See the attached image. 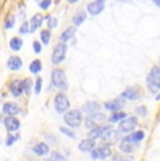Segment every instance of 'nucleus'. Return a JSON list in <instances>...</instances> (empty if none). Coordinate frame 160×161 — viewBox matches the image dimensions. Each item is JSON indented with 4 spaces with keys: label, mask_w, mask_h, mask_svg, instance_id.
<instances>
[{
    "label": "nucleus",
    "mask_w": 160,
    "mask_h": 161,
    "mask_svg": "<svg viewBox=\"0 0 160 161\" xmlns=\"http://www.w3.org/2000/svg\"><path fill=\"white\" fill-rule=\"evenodd\" d=\"M96 147V142L91 140V139H84L79 143V150L82 153H91Z\"/></svg>",
    "instance_id": "17"
},
{
    "label": "nucleus",
    "mask_w": 160,
    "mask_h": 161,
    "mask_svg": "<svg viewBox=\"0 0 160 161\" xmlns=\"http://www.w3.org/2000/svg\"><path fill=\"white\" fill-rule=\"evenodd\" d=\"M107 116L104 115V114L101 112H97V114H93V115H89L87 119H86V126H87V129H94V128H98L100 126V123L106 122Z\"/></svg>",
    "instance_id": "7"
},
{
    "label": "nucleus",
    "mask_w": 160,
    "mask_h": 161,
    "mask_svg": "<svg viewBox=\"0 0 160 161\" xmlns=\"http://www.w3.org/2000/svg\"><path fill=\"white\" fill-rule=\"evenodd\" d=\"M100 137H101V126L91 129L89 132V139H91V140H96V139H100Z\"/></svg>",
    "instance_id": "28"
},
{
    "label": "nucleus",
    "mask_w": 160,
    "mask_h": 161,
    "mask_svg": "<svg viewBox=\"0 0 160 161\" xmlns=\"http://www.w3.org/2000/svg\"><path fill=\"white\" fill-rule=\"evenodd\" d=\"M32 46H34V52H35V53H39V52H41V44H39V42H34L32 44Z\"/></svg>",
    "instance_id": "41"
},
{
    "label": "nucleus",
    "mask_w": 160,
    "mask_h": 161,
    "mask_svg": "<svg viewBox=\"0 0 160 161\" xmlns=\"http://www.w3.org/2000/svg\"><path fill=\"white\" fill-rule=\"evenodd\" d=\"M51 3H52V0H42V2L39 3V7H41L42 10H47V8H49Z\"/></svg>",
    "instance_id": "38"
},
{
    "label": "nucleus",
    "mask_w": 160,
    "mask_h": 161,
    "mask_svg": "<svg viewBox=\"0 0 160 161\" xmlns=\"http://www.w3.org/2000/svg\"><path fill=\"white\" fill-rule=\"evenodd\" d=\"M125 105V100L121 97L115 98V100H111V101H107V103H104V108H106L107 111H112V112H119L121 111V108H124Z\"/></svg>",
    "instance_id": "9"
},
{
    "label": "nucleus",
    "mask_w": 160,
    "mask_h": 161,
    "mask_svg": "<svg viewBox=\"0 0 160 161\" xmlns=\"http://www.w3.org/2000/svg\"><path fill=\"white\" fill-rule=\"evenodd\" d=\"M121 98L128 100V101H135V100H138V98H140V91H139V88H136V87H128L127 90L122 91Z\"/></svg>",
    "instance_id": "10"
},
{
    "label": "nucleus",
    "mask_w": 160,
    "mask_h": 161,
    "mask_svg": "<svg viewBox=\"0 0 160 161\" xmlns=\"http://www.w3.org/2000/svg\"><path fill=\"white\" fill-rule=\"evenodd\" d=\"M18 31H20V34H27V32H30V24L27 23V21H26V23H23V25L20 27V30H18Z\"/></svg>",
    "instance_id": "37"
},
{
    "label": "nucleus",
    "mask_w": 160,
    "mask_h": 161,
    "mask_svg": "<svg viewBox=\"0 0 160 161\" xmlns=\"http://www.w3.org/2000/svg\"><path fill=\"white\" fill-rule=\"evenodd\" d=\"M23 66V60L18 56H10V59L7 60V67L10 70H18Z\"/></svg>",
    "instance_id": "20"
},
{
    "label": "nucleus",
    "mask_w": 160,
    "mask_h": 161,
    "mask_svg": "<svg viewBox=\"0 0 160 161\" xmlns=\"http://www.w3.org/2000/svg\"><path fill=\"white\" fill-rule=\"evenodd\" d=\"M118 2H124V3H132V0H118Z\"/></svg>",
    "instance_id": "43"
},
{
    "label": "nucleus",
    "mask_w": 160,
    "mask_h": 161,
    "mask_svg": "<svg viewBox=\"0 0 160 161\" xmlns=\"http://www.w3.org/2000/svg\"><path fill=\"white\" fill-rule=\"evenodd\" d=\"M75 32L76 30L73 28V27H69L66 31H63L62 35H60V42H63V44H66V41H69L70 38H73L75 36Z\"/></svg>",
    "instance_id": "23"
},
{
    "label": "nucleus",
    "mask_w": 160,
    "mask_h": 161,
    "mask_svg": "<svg viewBox=\"0 0 160 161\" xmlns=\"http://www.w3.org/2000/svg\"><path fill=\"white\" fill-rule=\"evenodd\" d=\"M18 139H20V136H11L10 133H9V136H7V139H6V146H11V144L14 143V142L16 140H18Z\"/></svg>",
    "instance_id": "34"
},
{
    "label": "nucleus",
    "mask_w": 160,
    "mask_h": 161,
    "mask_svg": "<svg viewBox=\"0 0 160 161\" xmlns=\"http://www.w3.org/2000/svg\"><path fill=\"white\" fill-rule=\"evenodd\" d=\"M110 156H111V148H110V146H100L91 151V158L93 160H106Z\"/></svg>",
    "instance_id": "8"
},
{
    "label": "nucleus",
    "mask_w": 160,
    "mask_h": 161,
    "mask_svg": "<svg viewBox=\"0 0 160 161\" xmlns=\"http://www.w3.org/2000/svg\"><path fill=\"white\" fill-rule=\"evenodd\" d=\"M127 118V114L122 112V111H119V112H114L111 118H110V122L111 123H117V122H121L122 119H125Z\"/></svg>",
    "instance_id": "25"
},
{
    "label": "nucleus",
    "mask_w": 160,
    "mask_h": 161,
    "mask_svg": "<svg viewBox=\"0 0 160 161\" xmlns=\"http://www.w3.org/2000/svg\"><path fill=\"white\" fill-rule=\"evenodd\" d=\"M86 21V13L83 10H79L77 13L73 15V24L75 25H80V24H83Z\"/></svg>",
    "instance_id": "24"
},
{
    "label": "nucleus",
    "mask_w": 160,
    "mask_h": 161,
    "mask_svg": "<svg viewBox=\"0 0 160 161\" xmlns=\"http://www.w3.org/2000/svg\"><path fill=\"white\" fill-rule=\"evenodd\" d=\"M41 69H42V64H41V60H38V59H37V60H32L31 64H30V72L34 73V74L39 73Z\"/></svg>",
    "instance_id": "26"
},
{
    "label": "nucleus",
    "mask_w": 160,
    "mask_h": 161,
    "mask_svg": "<svg viewBox=\"0 0 160 161\" xmlns=\"http://www.w3.org/2000/svg\"><path fill=\"white\" fill-rule=\"evenodd\" d=\"M52 84H54L55 87H58L59 90H62V91H66L69 86H67L66 76H65L63 70L55 69L54 72H52Z\"/></svg>",
    "instance_id": "4"
},
{
    "label": "nucleus",
    "mask_w": 160,
    "mask_h": 161,
    "mask_svg": "<svg viewBox=\"0 0 160 161\" xmlns=\"http://www.w3.org/2000/svg\"><path fill=\"white\" fill-rule=\"evenodd\" d=\"M41 87H42V79H41V77H38V79L35 80V90H34L37 95L41 92Z\"/></svg>",
    "instance_id": "35"
},
{
    "label": "nucleus",
    "mask_w": 160,
    "mask_h": 161,
    "mask_svg": "<svg viewBox=\"0 0 160 161\" xmlns=\"http://www.w3.org/2000/svg\"><path fill=\"white\" fill-rule=\"evenodd\" d=\"M136 147H138V146H135V144H132L131 142L125 140V139H122L121 144H119V148H121V151H122V153H125V154L132 153V151H134Z\"/></svg>",
    "instance_id": "22"
},
{
    "label": "nucleus",
    "mask_w": 160,
    "mask_h": 161,
    "mask_svg": "<svg viewBox=\"0 0 160 161\" xmlns=\"http://www.w3.org/2000/svg\"><path fill=\"white\" fill-rule=\"evenodd\" d=\"M59 130H60V132H62V133H63V135L69 136V137H70V139H75V137H76V135H75V133H73L72 130H70V129L65 128V126H60V128H59Z\"/></svg>",
    "instance_id": "33"
},
{
    "label": "nucleus",
    "mask_w": 160,
    "mask_h": 161,
    "mask_svg": "<svg viewBox=\"0 0 160 161\" xmlns=\"http://www.w3.org/2000/svg\"><path fill=\"white\" fill-rule=\"evenodd\" d=\"M118 136V132L112 128L111 125H103L101 126V139L104 140H111Z\"/></svg>",
    "instance_id": "11"
},
{
    "label": "nucleus",
    "mask_w": 160,
    "mask_h": 161,
    "mask_svg": "<svg viewBox=\"0 0 160 161\" xmlns=\"http://www.w3.org/2000/svg\"><path fill=\"white\" fill-rule=\"evenodd\" d=\"M114 161H135L132 156H125V157H114Z\"/></svg>",
    "instance_id": "39"
},
{
    "label": "nucleus",
    "mask_w": 160,
    "mask_h": 161,
    "mask_svg": "<svg viewBox=\"0 0 160 161\" xmlns=\"http://www.w3.org/2000/svg\"><path fill=\"white\" fill-rule=\"evenodd\" d=\"M14 25V17H10V18H9V20H7V23H6V30H9V28H11V27H13Z\"/></svg>",
    "instance_id": "40"
},
{
    "label": "nucleus",
    "mask_w": 160,
    "mask_h": 161,
    "mask_svg": "<svg viewBox=\"0 0 160 161\" xmlns=\"http://www.w3.org/2000/svg\"><path fill=\"white\" fill-rule=\"evenodd\" d=\"M156 100H157V101H160V94L157 95V97H156Z\"/></svg>",
    "instance_id": "45"
},
{
    "label": "nucleus",
    "mask_w": 160,
    "mask_h": 161,
    "mask_svg": "<svg viewBox=\"0 0 160 161\" xmlns=\"http://www.w3.org/2000/svg\"><path fill=\"white\" fill-rule=\"evenodd\" d=\"M67 2H69V3H76L77 0H67Z\"/></svg>",
    "instance_id": "44"
},
{
    "label": "nucleus",
    "mask_w": 160,
    "mask_h": 161,
    "mask_svg": "<svg viewBox=\"0 0 160 161\" xmlns=\"http://www.w3.org/2000/svg\"><path fill=\"white\" fill-rule=\"evenodd\" d=\"M4 126L10 133L16 132V130L20 129V120H18L17 118H14V116H7L4 119Z\"/></svg>",
    "instance_id": "15"
},
{
    "label": "nucleus",
    "mask_w": 160,
    "mask_h": 161,
    "mask_svg": "<svg viewBox=\"0 0 160 161\" xmlns=\"http://www.w3.org/2000/svg\"><path fill=\"white\" fill-rule=\"evenodd\" d=\"M138 126V118L136 116H127L119 122L118 132L121 133H132L135 128Z\"/></svg>",
    "instance_id": "5"
},
{
    "label": "nucleus",
    "mask_w": 160,
    "mask_h": 161,
    "mask_svg": "<svg viewBox=\"0 0 160 161\" xmlns=\"http://www.w3.org/2000/svg\"><path fill=\"white\" fill-rule=\"evenodd\" d=\"M20 107L16 103H6L3 105V114L7 116H14L17 114H20Z\"/></svg>",
    "instance_id": "13"
},
{
    "label": "nucleus",
    "mask_w": 160,
    "mask_h": 161,
    "mask_svg": "<svg viewBox=\"0 0 160 161\" xmlns=\"http://www.w3.org/2000/svg\"><path fill=\"white\" fill-rule=\"evenodd\" d=\"M124 139H125V140H128V142H131V143L135 144V146H139V143L145 139V132H142V130L132 132V133H129L127 137H124Z\"/></svg>",
    "instance_id": "14"
},
{
    "label": "nucleus",
    "mask_w": 160,
    "mask_h": 161,
    "mask_svg": "<svg viewBox=\"0 0 160 161\" xmlns=\"http://www.w3.org/2000/svg\"><path fill=\"white\" fill-rule=\"evenodd\" d=\"M135 112H136V115H139V116H146V115H147V109H146V107H145V105L136 107Z\"/></svg>",
    "instance_id": "32"
},
{
    "label": "nucleus",
    "mask_w": 160,
    "mask_h": 161,
    "mask_svg": "<svg viewBox=\"0 0 160 161\" xmlns=\"http://www.w3.org/2000/svg\"><path fill=\"white\" fill-rule=\"evenodd\" d=\"M31 86H32V81L30 79H24L23 80V87H24V92H26L27 95L31 92Z\"/></svg>",
    "instance_id": "30"
},
{
    "label": "nucleus",
    "mask_w": 160,
    "mask_h": 161,
    "mask_svg": "<svg viewBox=\"0 0 160 161\" xmlns=\"http://www.w3.org/2000/svg\"><path fill=\"white\" fill-rule=\"evenodd\" d=\"M63 120L67 126L70 128H79L83 122V115H82V111L79 109H70L65 114Z\"/></svg>",
    "instance_id": "2"
},
{
    "label": "nucleus",
    "mask_w": 160,
    "mask_h": 161,
    "mask_svg": "<svg viewBox=\"0 0 160 161\" xmlns=\"http://www.w3.org/2000/svg\"><path fill=\"white\" fill-rule=\"evenodd\" d=\"M51 160H52V161H67V160H66V157L62 156V154H60V153H58V151H55V153H52Z\"/></svg>",
    "instance_id": "31"
},
{
    "label": "nucleus",
    "mask_w": 160,
    "mask_h": 161,
    "mask_svg": "<svg viewBox=\"0 0 160 161\" xmlns=\"http://www.w3.org/2000/svg\"><path fill=\"white\" fill-rule=\"evenodd\" d=\"M10 91L14 97H20V95L24 92L23 81H20V80H14V81L10 84Z\"/></svg>",
    "instance_id": "18"
},
{
    "label": "nucleus",
    "mask_w": 160,
    "mask_h": 161,
    "mask_svg": "<svg viewBox=\"0 0 160 161\" xmlns=\"http://www.w3.org/2000/svg\"><path fill=\"white\" fill-rule=\"evenodd\" d=\"M42 20H44V17H42L41 14L34 15V17L31 18V21H30V32H34V31L38 28V27L42 24Z\"/></svg>",
    "instance_id": "21"
},
{
    "label": "nucleus",
    "mask_w": 160,
    "mask_h": 161,
    "mask_svg": "<svg viewBox=\"0 0 160 161\" xmlns=\"http://www.w3.org/2000/svg\"><path fill=\"white\" fill-rule=\"evenodd\" d=\"M153 3H155L156 6H157V7H160V0H152Z\"/></svg>",
    "instance_id": "42"
},
{
    "label": "nucleus",
    "mask_w": 160,
    "mask_h": 161,
    "mask_svg": "<svg viewBox=\"0 0 160 161\" xmlns=\"http://www.w3.org/2000/svg\"><path fill=\"white\" fill-rule=\"evenodd\" d=\"M21 46H23V41H21L20 38L14 36V38L10 39V48L13 49V51H20Z\"/></svg>",
    "instance_id": "27"
},
{
    "label": "nucleus",
    "mask_w": 160,
    "mask_h": 161,
    "mask_svg": "<svg viewBox=\"0 0 160 161\" xmlns=\"http://www.w3.org/2000/svg\"><path fill=\"white\" fill-rule=\"evenodd\" d=\"M82 112L87 114V115H93V114L100 112V104L96 103V101H87V103L83 104Z\"/></svg>",
    "instance_id": "12"
},
{
    "label": "nucleus",
    "mask_w": 160,
    "mask_h": 161,
    "mask_svg": "<svg viewBox=\"0 0 160 161\" xmlns=\"http://www.w3.org/2000/svg\"><path fill=\"white\" fill-rule=\"evenodd\" d=\"M96 2H101V3H104V2H106V0H96Z\"/></svg>",
    "instance_id": "46"
},
{
    "label": "nucleus",
    "mask_w": 160,
    "mask_h": 161,
    "mask_svg": "<svg viewBox=\"0 0 160 161\" xmlns=\"http://www.w3.org/2000/svg\"><path fill=\"white\" fill-rule=\"evenodd\" d=\"M54 105H55V109H56L58 114H66L70 108V101L65 94L59 92V94L55 95Z\"/></svg>",
    "instance_id": "3"
},
{
    "label": "nucleus",
    "mask_w": 160,
    "mask_h": 161,
    "mask_svg": "<svg viewBox=\"0 0 160 161\" xmlns=\"http://www.w3.org/2000/svg\"><path fill=\"white\" fill-rule=\"evenodd\" d=\"M104 7H106V6H104V3L96 2V0H94L93 3H89V4H87V11L91 15H98L100 13H103Z\"/></svg>",
    "instance_id": "16"
},
{
    "label": "nucleus",
    "mask_w": 160,
    "mask_h": 161,
    "mask_svg": "<svg viewBox=\"0 0 160 161\" xmlns=\"http://www.w3.org/2000/svg\"><path fill=\"white\" fill-rule=\"evenodd\" d=\"M32 151L37 154V156H39V157H44V156H47V154L49 153V146L47 143H38V144H35L32 148Z\"/></svg>",
    "instance_id": "19"
},
{
    "label": "nucleus",
    "mask_w": 160,
    "mask_h": 161,
    "mask_svg": "<svg viewBox=\"0 0 160 161\" xmlns=\"http://www.w3.org/2000/svg\"><path fill=\"white\" fill-rule=\"evenodd\" d=\"M66 51L67 46L63 42H59L54 49V53H52V63L54 64H59L60 62H63V59L66 58Z\"/></svg>",
    "instance_id": "6"
},
{
    "label": "nucleus",
    "mask_w": 160,
    "mask_h": 161,
    "mask_svg": "<svg viewBox=\"0 0 160 161\" xmlns=\"http://www.w3.org/2000/svg\"><path fill=\"white\" fill-rule=\"evenodd\" d=\"M48 20V27L49 28H54V27H56L58 25V20L56 18H54V17H45Z\"/></svg>",
    "instance_id": "36"
},
{
    "label": "nucleus",
    "mask_w": 160,
    "mask_h": 161,
    "mask_svg": "<svg viewBox=\"0 0 160 161\" xmlns=\"http://www.w3.org/2000/svg\"><path fill=\"white\" fill-rule=\"evenodd\" d=\"M41 39H42V44L44 45L49 44V39H51V32H49V30L41 31Z\"/></svg>",
    "instance_id": "29"
},
{
    "label": "nucleus",
    "mask_w": 160,
    "mask_h": 161,
    "mask_svg": "<svg viewBox=\"0 0 160 161\" xmlns=\"http://www.w3.org/2000/svg\"><path fill=\"white\" fill-rule=\"evenodd\" d=\"M146 84L150 92H157L160 90V66L152 67L146 77Z\"/></svg>",
    "instance_id": "1"
}]
</instances>
